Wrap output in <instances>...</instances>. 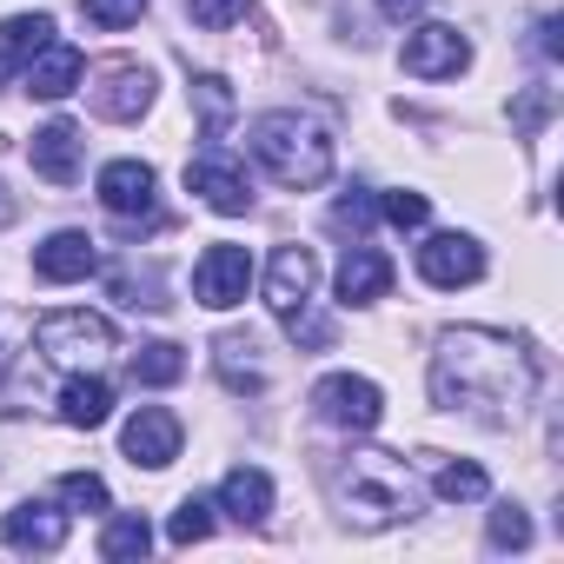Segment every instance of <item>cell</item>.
Listing matches in <instances>:
<instances>
[{
  "instance_id": "12",
  "label": "cell",
  "mask_w": 564,
  "mask_h": 564,
  "mask_svg": "<svg viewBox=\"0 0 564 564\" xmlns=\"http://www.w3.org/2000/svg\"><path fill=\"white\" fill-rule=\"evenodd\" d=\"M186 186H193L213 213H226V219L252 206V180H246V166L226 160V153H199V160L186 166Z\"/></svg>"
},
{
  "instance_id": "35",
  "label": "cell",
  "mask_w": 564,
  "mask_h": 564,
  "mask_svg": "<svg viewBox=\"0 0 564 564\" xmlns=\"http://www.w3.org/2000/svg\"><path fill=\"white\" fill-rule=\"evenodd\" d=\"M379 8H386V14H392V21H412V14H419V8H425V0H379Z\"/></svg>"
},
{
  "instance_id": "16",
  "label": "cell",
  "mask_w": 564,
  "mask_h": 564,
  "mask_svg": "<svg viewBox=\"0 0 564 564\" xmlns=\"http://www.w3.org/2000/svg\"><path fill=\"white\" fill-rule=\"evenodd\" d=\"M0 544H14V551H61L67 544V511H54V505H14L8 518H0Z\"/></svg>"
},
{
  "instance_id": "3",
  "label": "cell",
  "mask_w": 564,
  "mask_h": 564,
  "mask_svg": "<svg viewBox=\"0 0 564 564\" xmlns=\"http://www.w3.org/2000/svg\"><path fill=\"white\" fill-rule=\"evenodd\" d=\"M246 147H252V160H259L279 186H286V193H313V186L333 180V133H326L319 120L293 113V107L259 113V120L246 127Z\"/></svg>"
},
{
  "instance_id": "25",
  "label": "cell",
  "mask_w": 564,
  "mask_h": 564,
  "mask_svg": "<svg viewBox=\"0 0 564 564\" xmlns=\"http://www.w3.org/2000/svg\"><path fill=\"white\" fill-rule=\"evenodd\" d=\"M432 491H438L445 505H471V498L491 491V478H485L478 465H438V471H432Z\"/></svg>"
},
{
  "instance_id": "10",
  "label": "cell",
  "mask_w": 564,
  "mask_h": 564,
  "mask_svg": "<svg viewBox=\"0 0 564 564\" xmlns=\"http://www.w3.org/2000/svg\"><path fill=\"white\" fill-rule=\"evenodd\" d=\"M180 419L166 412V405H140L127 425H120V452L133 458V465H147V471H166L173 458H180Z\"/></svg>"
},
{
  "instance_id": "2",
  "label": "cell",
  "mask_w": 564,
  "mask_h": 564,
  "mask_svg": "<svg viewBox=\"0 0 564 564\" xmlns=\"http://www.w3.org/2000/svg\"><path fill=\"white\" fill-rule=\"evenodd\" d=\"M333 505L352 531H386L419 511V485L392 452H346L333 465Z\"/></svg>"
},
{
  "instance_id": "22",
  "label": "cell",
  "mask_w": 564,
  "mask_h": 564,
  "mask_svg": "<svg viewBox=\"0 0 564 564\" xmlns=\"http://www.w3.org/2000/svg\"><path fill=\"white\" fill-rule=\"evenodd\" d=\"M153 551V524L140 511H113L107 531H100V557L107 564H127V557H147Z\"/></svg>"
},
{
  "instance_id": "9",
  "label": "cell",
  "mask_w": 564,
  "mask_h": 564,
  "mask_svg": "<svg viewBox=\"0 0 564 564\" xmlns=\"http://www.w3.org/2000/svg\"><path fill=\"white\" fill-rule=\"evenodd\" d=\"M87 100H94L100 120H140L153 107V74L140 61H107V67H94Z\"/></svg>"
},
{
  "instance_id": "29",
  "label": "cell",
  "mask_w": 564,
  "mask_h": 564,
  "mask_svg": "<svg viewBox=\"0 0 564 564\" xmlns=\"http://www.w3.org/2000/svg\"><path fill=\"white\" fill-rule=\"evenodd\" d=\"M286 339L319 352V346H333V319H326V313H313V300H306V306H293V313H286Z\"/></svg>"
},
{
  "instance_id": "30",
  "label": "cell",
  "mask_w": 564,
  "mask_h": 564,
  "mask_svg": "<svg viewBox=\"0 0 564 564\" xmlns=\"http://www.w3.org/2000/svg\"><path fill=\"white\" fill-rule=\"evenodd\" d=\"M491 544H498V551H524V544H531L524 505H498V511H491Z\"/></svg>"
},
{
  "instance_id": "32",
  "label": "cell",
  "mask_w": 564,
  "mask_h": 564,
  "mask_svg": "<svg viewBox=\"0 0 564 564\" xmlns=\"http://www.w3.org/2000/svg\"><path fill=\"white\" fill-rule=\"evenodd\" d=\"M246 8H252V0H186V14H193V28H206V34H219V28L246 21Z\"/></svg>"
},
{
  "instance_id": "1",
  "label": "cell",
  "mask_w": 564,
  "mask_h": 564,
  "mask_svg": "<svg viewBox=\"0 0 564 564\" xmlns=\"http://www.w3.org/2000/svg\"><path fill=\"white\" fill-rule=\"evenodd\" d=\"M531 392H538V359L511 333L458 326L432 352V405H445V412H471L485 425H511V419H524Z\"/></svg>"
},
{
  "instance_id": "28",
  "label": "cell",
  "mask_w": 564,
  "mask_h": 564,
  "mask_svg": "<svg viewBox=\"0 0 564 564\" xmlns=\"http://www.w3.org/2000/svg\"><path fill=\"white\" fill-rule=\"evenodd\" d=\"M166 538H173L180 551H186V544H199V538H213V505H206V498H186V505L173 511Z\"/></svg>"
},
{
  "instance_id": "23",
  "label": "cell",
  "mask_w": 564,
  "mask_h": 564,
  "mask_svg": "<svg viewBox=\"0 0 564 564\" xmlns=\"http://www.w3.org/2000/svg\"><path fill=\"white\" fill-rule=\"evenodd\" d=\"M213 352H219V379H226L232 392H259V386H265V372L252 366V339H246V333H219Z\"/></svg>"
},
{
  "instance_id": "7",
  "label": "cell",
  "mask_w": 564,
  "mask_h": 564,
  "mask_svg": "<svg viewBox=\"0 0 564 564\" xmlns=\"http://www.w3.org/2000/svg\"><path fill=\"white\" fill-rule=\"evenodd\" d=\"M419 272H425V286H438V293L478 286V279H485V246L471 232H432L419 246Z\"/></svg>"
},
{
  "instance_id": "33",
  "label": "cell",
  "mask_w": 564,
  "mask_h": 564,
  "mask_svg": "<svg viewBox=\"0 0 564 564\" xmlns=\"http://www.w3.org/2000/svg\"><path fill=\"white\" fill-rule=\"evenodd\" d=\"M379 213H386V219H392V226L405 232V226H425L432 199H425V193H405V186H399V193H386V199H379Z\"/></svg>"
},
{
  "instance_id": "26",
  "label": "cell",
  "mask_w": 564,
  "mask_h": 564,
  "mask_svg": "<svg viewBox=\"0 0 564 564\" xmlns=\"http://www.w3.org/2000/svg\"><path fill=\"white\" fill-rule=\"evenodd\" d=\"M54 498H61L67 511H113V498H107V485H100L94 471H67V478L54 485Z\"/></svg>"
},
{
  "instance_id": "5",
  "label": "cell",
  "mask_w": 564,
  "mask_h": 564,
  "mask_svg": "<svg viewBox=\"0 0 564 564\" xmlns=\"http://www.w3.org/2000/svg\"><path fill=\"white\" fill-rule=\"evenodd\" d=\"M313 412H319V425L372 432V425L386 419V392H379L372 379H359V372H333V379L313 386Z\"/></svg>"
},
{
  "instance_id": "24",
  "label": "cell",
  "mask_w": 564,
  "mask_h": 564,
  "mask_svg": "<svg viewBox=\"0 0 564 564\" xmlns=\"http://www.w3.org/2000/svg\"><path fill=\"white\" fill-rule=\"evenodd\" d=\"M133 379L140 386H173V379H186V352L173 339H153V346L133 352Z\"/></svg>"
},
{
  "instance_id": "14",
  "label": "cell",
  "mask_w": 564,
  "mask_h": 564,
  "mask_svg": "<svg viewBox=\"0 0 564 564\" xmlns=\"http://www.w3.org/2000/svg\"><path fill=\"white\" fill-rule=\"evenodd\" d=\"M80 47H67V41H47L28 67H21V87L34 94V100H67L74 87H80Z\"/></svg>"
},
{
  "instance_id": "21",
  "label": "cell",
  "mask_w": 564,
  "mask_h": 564,
  "mask_svg": "<svg viewBox=\"0 0 564 564\" xmlns=\"http://www.w3.org/2000/svg\"><path fill=\"white\" fill-rule=\"evenodd\" d=\"M47 41H54V14H14V21H0V74H21Z\"/></svg>"
},
{
  "instance_id": "8",
  "label": "cell",
  "mask_w": 564,
  "mask_h": 564,
  "mask_svg": "<svg viewBox=\"0 0 564 564\" xmlns=\"http://www.w3.org/2000/svg\"><path fill=\"white\" fill-rule=\"evenodd\" d=\"M399 61H405L412 80H452V74L471 67V41L458 28H445V21H425V28L405 34V54Z\"/></svg>"
},
{
  "instance_id": "19",
  "label": "cell",
  "mask_w": 564,
  "mask_h": 564,
  "mask_svg": "<svg viewBox=\"0 0 564 564\" xmlns=\"http://www.w3.org/2000/svg\"><path fill=\"white\" fill-rule=\"evenodd\" d=\"M219 511H226L232 524H265V518H272V478L252 471V465H232V471L219 478Z\"/></svg>"
},
{
  "instance_id": "11",
  "label": "cell",
  "mask_w": 564,
  "mask_h": 564,
  "mask_svg": "<svg viewBox=\"0 0 564 564\" xmlns=\"http://www.w3.org/2000/svg\"><path fill=\"white\" fill-rule=\"evenodd\" d=\"M153 166L147 160H107L100 166V206L113 213V219H127V226H140V219H153Z\"/></svg>"
},
{
  "instance_id": "13",
  "label": "cell",
  "mask_w": 564,
  "mask_h": 564,
  "mask_svg": "<svg viewBox=\"0 0 564 564\" xmlns=\"http://www.w3.org/2000/svg\"><path fill=\"white\" fill-rule=\"evenodd\" d=\"M313 279H319L313 246H279V252H272V265H265V306L286 319L293 306H306V300H313Z\"/></svg>"
},
{
  "instance_id": "18",
  "label": "cell",
  "mask_w": 564,
  "mask_h": 564,
  "mask_svg": "<svg viewBox=\"0 0 564 564\" xmlns=\"http://www.w3.org/2000/svg\"><path fill=\"white\" fill-rule=\"evenodd\" d=\"M28 160H34L41 180L67 186V180L80 173V127H74V120H47V127L34 133V147H28Z\"/></svg>"
},
{
  "instance_id": "31",
  "label": "cell",
  "mask_w": 564,
  "mask_h": 564,
  "mask_svg": "<svg viewBox=\"0 0 564 564\" xmlns=\"http://www.w3.org/2000/svg\"><path fill=\"white\" fill-rule=\"evenodd\" d=\"M80 14L113 34V28H133V21L147 14V0H80Z\"/></svg>"
},
{
  "instance_id": "6",
  "label": "cell",
  "mask_w": 564,
  "mask_h": 564,
  "mask_svg": "<svg viewBox=\"0 0 564 564\" xmlns=\"http://www.w3.org/2000/svg\"><path fill=\"white\" fill-rule=\"evenodd\" d=\"M246 286H252V252L246 246H206L199 252V265H193V300L199 306H213V313H226V306H239L246 300Z\"/></svg>"
},
{
  "instance_id": "20",
  "label": "cell",
  "mask_w": 564,
  "mask_h": 564,
  "mask_svg": "<svg viewBox=\"0 0 564 564\" xmlns=\"http://www.w3.org/2000/svg\"><path fill=\"white\" fill-rule=\"evenodd\" d=\"M61 419H67V425H80V432L107 425V419H113V386H107V379H94V372H74V379L61 386Z\"/></svg>"
},
{
  "instance_id": "34",
  "label": "cell",
  "mask_w": 564,
  "mask_h": 564,
  "mask_svg": "<svg viewBox=\"0 0 564 564\" xmlns=\"http://www.w3.org/2000/svg\"><path fill=\"white\" fill-rule=\"evenodd\" d=\"M372 213H379V206H372L366 193H346V199L333 206V226H339V232H366V226H372Z\"/></svg>"
},
{
  "instance_id": "17",
  "label": "cell",
  "mask_w": 564,
  "mask_h": 564,
  "mask_svg": "<svg viewBox=\"0 0 564 564\" xmlns=\"http://www.w3.org/2000/svg\"><path fill=\"white\" fill-rule=\"evenodd\" d=\"M392 293V259L379 252V246H352L346 259H339V300L346 306H372V300H386Z\"/></svg>"
},
{
  "instance_id": "4",
  "label": "cell",
  "mask_w": 564,
  "mask_h": 564,
  "mask_svg": "<svg viewBox=\"0 0 564 564\" xmlns=\"http://www.w3.org/2000/svg\"><path fill=\"white\" fill-rule=\"evenodd\" d=\"M34 339H41V359L74 366V372H87V366H100V359L113 352V326H107L100 313H87V306H74V313H47V319L34 326Z\"/></svg>"
},
{
  "instance_id": "15",
  "label": "cell",
  "mask_w": 564,
  "mask_h": 564,
  "mask_svg": "<svg viewBox=\"0 0 564 564\" xmlns=\"http://www.w3.org/2000/svg\"><path fill=\"white\" fill-rule=\"evenodd\" d=\"M100 265V246L87 232H54L34 246V272L47 279V286H74V279H87Z\"/></svg>"
},
{
  "instance_id": "27",
  "label": "cell",
  "mask_w": 564,
  "mask_h": 564,
  "mask_svg": "<svg viewBox=\"0 0 564 564\" xmlns=\"http://www.w3.org/2000/svg\"><path fill=\"white\" fill-rule=\"evenodd\" d=\"M193 100H199V113H206V140H219V127L232 120V94H226V80H219V74H199V80H193Z\"/></svg>"
}]
</instances>
